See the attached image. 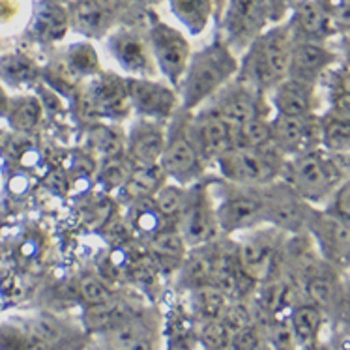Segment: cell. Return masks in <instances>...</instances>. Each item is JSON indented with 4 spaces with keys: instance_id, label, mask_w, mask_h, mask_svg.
<instances>
[{
    "instance_id": "obj_34",
    "label": "cell",
    "mask_w": 350,
    "mask_h": 350,
    "mask_svg": "<svg viewBox=\"0 0 350 350\" xmlns=\"http://www.w3.org/2000/svg\"><path fill=\"white\" fill-rule=\"evenodd\" d=\"M191 293V306H193L195 314L202 321H214L221 319L223 311L229 306V298L214 285L197 286Z\"/></svg>"
},
{
    "instance_id": "obj_4",
    "label": "cell",
    "mask_w": 350,
    "mask_h": 350,
    "mask_svg": "<svg viewBox=\"0 0 350 350\" xmlns=\"http://www.w3.org/2000/svg\"><path fill=\"white\" fill-rule=\"evenodd\" d=\"M191 113L178 109V113L171 118V126L167 128V143L159 167L165 172L167 180L176 182L180 186H193L204 180L206 161L200 156L189 129Z\"/></svg>"
},
{
    "instance_id": "obj_48",
    "label": "cell",
    "mask_w": 350,
    "mask_h": 350,
    "mask_svg": "<svg viewBox=\"0 0 350 350\" xmlns=\"http://www.w3.org/2000/svg\"><path fill=\"white\" fill-rule=\"evenodd\" d=\"M10 101H12V98L8 96L6 88H4V85L0 83V118H6L8 116V111H10Z\"/></svg>"
},
{
    "instance_id": "obj_12",
    "label": "cell",
    "mask_w": 350,
    "mask_h": 350,
    "mask_svg": "<svg viewBox=\"0 0 350 350\" xmlns=\"http://www.w3.org/2000/svg\"><path fill=\"white\" fill-rule=\"evenodd\" d=\"M308 234L324 262L339 272H350V221L314 206L309 217Z\"/></svg>"
},
{
    "instance_id": "obj_2",
    "label": "cell",
    "mask_w": 350,
    "mask_h": 350,
    "mask_svg": "<svg viewBox=\"0 0 350 350\" xmlns=\"http://www.w3.org/2000/svg\"><path fill=\"white\" fill-rule=\"evenodd\" d=\"M293 45L294 36L288 23H273L240 57L236 79L268 96L273 86L288 77Z\"/></svg>"
},
{
    "instance_id": "obj_44",
    "label": "cell",
    "mask_w": 350,
    "mask_h": 350,
    "mask_svg": "<svg viewBox=\"0 0 350 350\" xmlns=\"http://www.w3.org/2000/svg\"><path fill=\"white\" fill-rule=\"evenodd\" d=\"M322 208L350 221V178L345 180L343 184L337 187L328 202Z\"/></svg>"
},
{
    "instance_id": "obj_30",
    "label": "cell",
    "mask_w": 350,
    "mask_h": 350,
    "mask_svg": "<svg viewBox=\"0 0 350 350\" xmlns=\"http://www.w3.org/2000/svg\"><path fill=\"white\" fill-rule=\"evenodd\" d=\"M70 15L57 2H43L34 17V32L42 42H60L68 34Z\"/></svg>"
},
{
    "instance_id": "obj_33",
    "label": "cell",
    "mask_w": 350,
    "mask_h": 350,
    "mask_svg": "<svg viewBox=\"0 0 350 350\" xmlns=\"http://www.w3.org/2000/svg\"><path fill=\"white\" fill-rule=\"evenodd\" d=\"M187 189H189V186H180L176 182L167 180L163 186L152 195V208L159 214L161 219L174 221V225H176L182 210L186 206Z\"/></svg>"
},
{
    "instance_id": "obj_5",
    "label": "cell",
    "mask_w": 350,
    "mask_h": 350,
    "mask_svg": "<svg viewBox=\"0 0 350 350\" xmlns=\"http://www.w3.org/2000/svg\"><path fill=\"white\" fill-rule=\"evenodd\" d=\"M208 186L214 199L221 234H238L265 223L262 187L238 186L225 180L215 184L208 182Z\"/></svg>"
},
{
    "instance_id": "obj_35",
    "label": "cell",
    "mask_w": 350,
    "mask_h": 350,
    "mask_svg": "<svg viewBox=\"0 0 350 350\" xmlns=\"http://www.w3.org/2000/svg\"><path fill=\"white\" fill-rule=\"evenodd\" d=\"M42 103L34 96H17L10 101L8 122L17 131H32L42 122Z\"/></svg>"
},
{
    "instance_id": "obj_24",
    "label": "cell",
    "mask_w": 350,
    "mask_h": 350,
    "mask_svg": "<svg viewBox=\"0 0 350 350\" xmlns=\"http://www.w3.org/2000/svg\"><path fill=\"white\" fill-rule=\"evenodd\" d=\"M169 10L189 36H200L215 21L214 0H169Z\"/></svg>"
},
{
    "instance_id": "obj_50",
    "label": "cell",
    "mask_w": 350,
    "mask_h": 350,
    "mask_svg": "<svg viewBox=\"0 0 350 350\" xmlns=\"http://www.w3.org/2000/svg\"><path fill=\"white\" fill-rule=\"evenodd\" d=\"M298 350H334L329 345L322 343L321 339L319 341H314V343H309V345H304V347H298Z\"/></svg>"
},
{
    "instance_id": "obj_18",
    "label": "cell",
    "mask_w": 350,
    "mask_h": 350,
    "mask_svg": "<svg viewBox=\"0 0 350 350\" xmlns=\"http://www.w3.org/2000/svg\"><path fill=\"white\" fill-rule=\"evenodd\" d=\"M337 62H341V57L329 43L294 40L288 77L321 85L322 79Z\"/></svg>"
},
{
    "instance_id": "obj_14",
    "label": "cell",
    "mask_w": 350,
    "mask_h": 350,
    "mask_svg": "<svg viewBox=\"0 0 350 350\" xmlns=\"http://www.w3.org/2000/svg\"><path fill=\"white\" fill-rule=\"evenodd\" d=\"M126 90H128L131 111L137 113L139 118L169 122L178 113V90L169 85L167 81L126 77Z\"/></svg>"
},
{
    "instance_id": "obj_19",
    "label": "cell",
    "mask_w": 350,
    "mask_h": 350,
    "mask_svg": "<svg viewBox=\"0 0 350 350\" xmlns=\"http://www.w3.org/2000/svg\"><path fill=\"white\" fill-rule=\"evenodd\" d=\"M285 21L293 30L294 40L329 43L339 36L336 21L322 0H298Z\"/></svg>"
},
{
    "instance_id": "obj_17",
    "label": "cell",
    "mask_w": 350,
    "mask_h": 350,
    "mask_svg": "<svg viewBox=\"0 0 350 350\" xmlns=\"http://www.w3.org/2000/svg\"><path fill=\"white\" fill-rule=\"evenodd\" d=\"M189 129L206 165L215 163L217 157L234 146V128L206 107H200L199 113H191Z\"/></svg>"
},
{
    "instance_id": "obj_27",
    "label": "cell",
    "mask_w": 350,
    "mask_h": 350,
    "mask_svg": "<svg viewBox=\"0 0 350 350\" xmlns=\"http://www.w3.org/2000/svg\"><path fill=\"white\" fill-rule=\"evenodd\" d=\"M212 279V250L210 243L191 247L187 251L184 262L178 268V283L187 291L197 286L210 285Z\"/></svg>"
},
{
    "instance_id": "obj_32",
    "label": "cell",
    "mask_w": 350,
    "mask_h": 350,
    "mask_svg": "<svg viewBox=\"0 0 350 350\" xmlns=\"http://www.w3.org/2000/svg\"><path fill=\"white\" fill-rule=\"evenodd\" d=\"M321 146L329 152H350V116L322 111Z\"/></svg>"
},
{
    "instance_id": "obj_11",
    "label": "cell",
    "mask_w": 350,
    "mask_h": 350,
    "mask_svg": "<svg viewBox=\"0 0 350 350\" xmlns=\"http://www.w3.org/2000/svg\"><path fill=\"white\" fill-rule=\"evenodd\" d=\"M176 229L184 236L187 247H199L221 236L215 204L206 180H200L187 189L186 206L176 221Z\"/></svg>"
},
{
    "instance_id": "obj_40",
    "label": "cell",
    "mask_w": 350,
    "mask_h": 350,
    "mask_svg": "<svg viewBox=\"0 0 350 350\" xmlns=\"http://www.w3.org/2000/svg\"><path fill=\"white\" fill-rule=\"evenodd\" d=\"M232 332L221 319L214 321H202L197 332V341L202 345L204 350H229Z\"/></svg>"
},
{
    "instance_id": "obj_28",
    "label": "cell",
    "mask_w": 350,
    "mask_h": 350,
    "mask_svg": "<svg viewBox=\"0 0 350 350\" xmlns=\"http://www.w3.org/2000/svg\"><path fill=\"white\" fill-rule=\"evenodd\" d=\"M167 182L161 167H133L129 172L126 184L122 186V195L131 202H144L150 200L159 187Z\"/></svg>"
},
{
    "instance_id": "obj_46",
    "label": "cell",
    "mask_w": 350,
    "mask_h": 350,
    "mask_svg": "<svg viewBox=\"0 0 350 350\" xmlns=\"http://www.w3.org/2000/svg\"><path fill=\"white\" fill-rule=\"evenodd\" d=\"M270 2V12H272V23L285 21L293 6L298 0H268Z\"/></svg>"
},
{
    "instance_id": "obj_26",
    "label": "cell",
    "mask_w": 350,
    "mask_h": 350,
    "mask_svg": "<svg viewBox=\"0 0 350 350\" xmlns=\"http://www.w3.org/2000/svg\"><path fill=\"white\" fill-rule=\"evenodd\" d=\"M148 250H150L152 257L156 258V262H159L161 266L180 268L189 247H187L184 236L180 234V230L174 225L169 229L156 230L148 242Z\"/></svg>"
},
{
    "instance_id": "obj_25",
    "label": "cell",
    "mask_w": 350,
    "mask_h": 350,
    "mask_svg": "<svg viewBox=\"0 0 350 350\" xmlns=\"http://www.w3.org/2000/svg\"><path fill=\"white\" fill-rule=\"evenodd\" d=\"M286 319H288V324H291V329H293L298 347H304V345L314 343L321 339L322 328L326 322V313L319 306L304 300L294 304Z\"/></svg>"
},
{
    "instance_id": "obj_8",
    "label": "cell",
    "mask_w": 350,
    "mask_h": 350,
    "mask_svg": "<svg viewBox=\"0 0 350 350\" xmlns=\"http://www.w3.org/2000/svg\"><path fill=\"white\" fill-rule=\"evenodd\" d=\"M243 234L245 236L242 240L236 242V257L240 270L257 285L265 279L278 275L288 234L266 223L245 230Z\"/></svg>"
},
{
    "instance_id": "obj_22",
    "label": "cell",
    "mask_w": 350,
    "mask_h": 350,
    "mask_svg": "<svg viewBox=\"0 0 350 350\" xmlns=\"http://www.w3.org/2000/svg\"><path fill=\"white\" fill-rule=\"evenodd\" d=\"M101 337L107 350H156V326L146 314H129Z\"/></svg>"
},
{
    "instance_id": "obj_23",
    "label": "cell",
    "mask_w": 350,
    "mask_h": 350,
    "mask_svg": "<svg viewBox=\"0 0 350 350\" xmlns=\"http://www.w3.org/2000/svg\"><path fill=\"white\" fill-rule=\"evenodd\" d=\"M68 15H70V27L90 40L107 36L115 19L96 0H72L68 8Z\"/></svg>"
},
{
    "instance_id": "obj_42",
    "label": "cell",
    "mask_w": 350,
    "mask_h": 350,
    "mask_svg": "<svg viewBox=\"0 0 350 350\" xmlns=\"http://www.w3.org/2000/svg\"><path fill=\"white\" fill-rule=\"evenodd\" d=\"M265 343L270 350H298L288 319H270L265 332Z\"/></svg>"
},
{
    "instance_id": "obj_37",
    "label": "cell",
    "mask_w": 350,
    "mask_h": 350,
    "mask_svg": "<svg viewBox=\"0 0 350 350\" xmlns=\"http://www.w3.org/2000/svg\"><path fill=\"white\" fill-rule=\"evenodd\" d=\"M272 116H258L253 120L245 122L243 126L234 129V146L245 148H275L272 143V128H270Z\"/></svg>"
},
{
    "instance_id": "obj_29",
    "label": "cell",
    "mask_w": 350,
    "mask_h": 350,
    "mask_svg": "<svg viewBox=\"0 0 350 350\" xmlns=\"http://www.w3.org/2000/svg\"><path fill=\"white\" fill-rule=\"evenodd\" d=\"M326 90V111L350 116V68L337 62L322 79ZM321 83V85H322Z\"/></svg>"
},
{
    "instance_id": "obj_38",
    "label": "cell",
    "mask_w": 350,
    "mask_h": 350,
    "mask_svg": "<svg viewBox=\"0 0 350 350\" xmlns=\"http://www.w3.org/2000/svg\"><path fill=\"white\" fill-rule=\"evenodd\" d=\"M66 70L70 75H79V77H90L98 75L101 72L100 58L98 53L90 43H75L68 49V58H66Z\"/></svg>"
},
{
    "instance_id": "obj_45",
    "label": "cell",
    "mask_w": 350,
    "mask_h": 350,
    "mask_svg": "<svg viewBox=\"0 0 350 350\" xmlns=\"http://www.w3.org/2000/svg\"><path fill=\"white\" fill-rule=\"evenodd\" d=\"M23 12L21 0H0V25L8 27L17 21V17Z\"/></svg>"
},
{
    "instance_id": "obj_20",
    "label": "cell",
    "mask_w": 350,
    "mask_h": 350,
    "mask_svg": "<svg viewBox=\"0 0 350 350\" xmlns=\"http://www.w3.org/2000/svg\"><path fill=\"white\" fill-rule=\"evenodd\" d=\"M165 143V122L139 118L131 124L126 135V157L131 167H157L161 161Z\"/></svg>"
},
{
    "instance_id": "obj_6",
    "label": "cell",
    "mask_w": 350,
    "mask_h": 350,
    "mask_svg": "<svg viewBox=\"0 0 350 350\" xmlns=\"http://www.w3.org/2000/svg\"><path fill=\"white\" fill-rule=\"evenodd\" d=\"M286 157L278 148H245L232 146L217 157L215 167L225 182L238 186L262 187L281 178Z\"/></svg>"
},
{
    "instance_id": "obj_41",
    "label": "cell",
    "mask_w": 350,
    "mask_h": 350,
    "mask_svg": "<svg viewBox=\"0 0 350 350\" xmlns=\"http://www.w3.org/2000/svg\"><path fill=\"white\" fill-rule=\"evenodd\" d=\"M79 296L86 308H96L115 298V293L98 275H85L79 281Z\"/></svg>"
},
{
    "instance_id": "obj_31",
    "label": "cell",
    "mask_w": 350,
    "mask_h": 350,
    "mask_svg": "<svg viewBox=\"0 0 350 350\" xmlns=\"http://www.w3.org/2000/svg\"><path fill=\"white\" fill-rule=\"evenodd\" d=\"M40 77L36 62L23 53H8L0 57V83L12 88H25L34 85Z\"/></svg>"
},
{
    "instance_id": "obj_49",
    "label": "cell",
    "mask_w": 350,
    "mask_h": 350,
    "mask_svg": "<svg viewBox=\"0 0 350 350\" xmlns=\"http://www.w3.org/2000/svg\"><path fill=\"white\" fill-rule=\"evenodd\" d=\"M98 4H100L105 12H109V14L115 17V14L118 12L122 8V0H96Z\"/></svg>"
},
{
    "instance_id": "obj_1",
    "label": "cell",
    "mask_w": 350,
    "mask_h": 350,
    "mask_svg": "<svg viewBox=\"0 0 350 350\" xmlns=\"http://www.w3.org/2000/svg\"><path fill=\"white\" fill-rule=\"evenodd\" d=\"M240 57H236L221 38L215 36L202 49L195 51L178 86L180 109L199 111L223 86L236 77Z\"/></svg>"
},
{
    "instance_id": "obj_10",
    "label": "cell",
    "mask_w": 350,
    "mask_h": 350,
    "mask_svg": "<svg viewBox=\"0 0 350 350\" xmlns=\"http://www.w3.org/2000/svg\"><path fill=\"white\" fill-rule=\"evenodd\" d=\"M262 210L266 225H272L293 236L308 232L309 217L314 206L279 178L268 186H262Z\"/></svg>"
},
{
    "instance_id": "obj_47",
    "label": "cell",
    "mask_w": 350,
    "mask_h": 350,
    "mask_svg": "<svg viewBox=\"0 0 350 350\" xmlns=\"http://www.w3.org/2000/svg\"><path fill=\"white\" fill-rule=\"evenodd\" d=\"M337 53L341 57V62H345L350 68V34H341L339 36V49H337Z\"/></svg>"
},
{
    "instance_id": "obj_39",
    "label": "cell",
    "mask_w": 350,
    "mask_h": 350,
    "mask_svg": "<svg viewBox=\"0 0 350 350\" xmlns=\"http://www.w3.org/2000/svg\"><path fill=\"white\" fill-rule=\"evenodd\" d=\"M131 163L128 161L126 156H116L101 159L100 172H98V182L105 187V191H113V189H122L126 184L129 172H131Z\"/></svg>"
},
{
    "instance_id": "obj_9",
    "label": "cell",
    "mask_w": 350,
    "mask_h": 350,
    "mask_svg": "<svg viewBox=\"0 0 350 350\" xmlns=\"http://www.w3.org/2000/svg\"><path fill=\"white\" fill-rule=\"evenodd\" d=\"M146 36H148L157 72L161 73V77L169 85L178 90L182 77L189 64V58L193 55L191 43L182 30L157 19V17L150 19Z\"/></svg>"
},
{
    "instance_id": "obj_16",
    "label": "cell",
    "mask_w": 350,
    "mask_h": 350,
    "mask_svg": "<svg viewBox=\"0 0 350 350\" xmlns=\"http://www.w3.org/2000/svg\"><path fill=\"white\" fill-rule=\"evenodd\" d=\"M107 47L128 77L156 79L159 75L152 57L148 36L131 27H120L107 34Z\"/></svg>"
},
{
    "instance_id": "obj_13",
    "label": "cell",
    "mask_w": 350,
    "mask_h": 350,
    "mask_svg": "<svg viewBox=\"0 0 350 350\" xmlns=\"http://www.w3.org/2000/svg\"><path fill=\"white\" fill-rule=\"evenodd\" d=\"M202 107L214 111L215 115L221 116L223 120L234 129L253 118L270 116V113H273L268 96L253 90L251 86L243 85L236 77L223 86L221 90Z\"/></svg>"
},
{
    "instance_id": "obj_36",
    "label": "cell",
    "mask_w": 350,
    "mask_h": 350,
    "mask_svg": "<svg viewBox=\"0 0 350 350\" xmlns=\"http://www.w3.org/2000/svg\"><path fill=\"white\" fill-rule=\"evenodd\" d=\"M88 143L103 159L126 156V137L116 126H107L96 122L88 131Z\"/></svg>"
},
{
    "instance_id": "obj_21",
    "label": "cell",
    "mask_w": 350,
    "mask_h": 350,
    "mask_svg": "<svg viewBox=\"0 0 350 350\" xmlns=\"http://www.w3.org/2000/svg\"><path fill=\"white\" fill-rule=\"evenodd\" d=\"M275 115H321V85L286 77L268 92Z\"/></svg>"
},
{
    "instance_id": "obj_43",
    "label": "cell",
    "mask_w": 350,
    "mask_h": 350,
    "mask_svg": "<svg viewBox=\"0 0 350 350\" xmlns=\"http://www.w3.org/2000/svg\"><path fill=\"white\" fill-rule=\"evenodd\" d=\"M265 345V336L258 328V324H251L232 334L229 350H260Z\"/></svg>"
},
{
    "instance_id": "obj_7",
    "label": "cell",
    "mask_w": 350,
    "mask_h": 350,
    "mask_svg": "<svg viewBox=\"0 0 350 350\" xmlns=\"http://www.w3.org/2000/svg\"><path fill=\"white\" fill-rule=\"evenodd\" d=\"M270 25L273 23L268 0H227L217 19V36L236 57H242Z\"/></svg>"
},
{
    "instance_id": "obj_15",
    "label": "cell",
    "mask_w": 350,
    "mask_h": 350,
    "mask_svg": "<svg viewBox=\"0 0 350 350\" xmlns=\"http://www.w3.org/2000/svg\"><path fill=\"white\" fill-rule=\"evenodd\" d=\"M272 143L283 156H300L321 148V115H275L270 118Z\"/></svg>"
},
{
    "instance_id": "obj_3",
    "label": "cell",
    "mask_w": 350,
    "mask_h": 350,
    "mask_svg": "<svg viewBox=\"0 0 350 350\" xmlns=\"http://www.w3.org/2000/svg\"><path fill=\"white\" fill-rule=\"evenodd\" d=\"M281 180L309 204L322 208L337 187L349 178L341 171L334 152L321 146L300 156L288 157Z\"/></svg>"
},
{
    "instance_id": "obj_51",
    "label": "cell",
    "mask_w": 350,
    "mask_h": 350,
    "mask_svg": "<svg viewBox=\"0 0 350 350\" xmlns=\"http://www.w3.org/2000/svg\"><path fill=\"white\" fill-rule=\"evenodd\" d=\"M225 2H227V0H214V6H215V21L219 19V15H221L223 8H225Z\"/></svg>"
}]
</instances>
